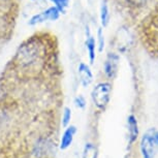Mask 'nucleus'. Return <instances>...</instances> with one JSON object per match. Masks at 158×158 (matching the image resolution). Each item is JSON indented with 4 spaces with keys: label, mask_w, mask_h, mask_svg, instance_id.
<instances>
[{
    "label": "nucleus",
    "mask_w": 158,
    "mask_h": 158,
    "mask_svg": "<svg viewBox=\"0 0 158 158\" xmlns=\"http://www.w3.org/2000/svg\"><path fill=\"white\" fill-rule=\"evenodd\" d=\"M74 102H76V106L77 108L80 109H84L85 106H86V101H85V98L82 96V95H79L77 97H76L74 99Z\"/></svg>",
    "instance_id": "obj_15"
},
{
    "label": "nucleus",
    "mask_w": 158,
    "mask_h": 158,
    "mask_svg": "<svg viewBox=\"0 0 158 158\" xmlns=\"http://www.w3.org/2000/svg\"><path fill=\"white\" fill-rule=\"evenodd\" d=\"M44 55V43L38 36H32L20 44L15 55L14 62L19 67L27 69L37 65L38 62L43 61Z\"/></svg>",
    "instance_id": "obj_1"
},
{
    "label": "nucleus",
    "mask_w": 158,
    "mask_h": 158,
    "mask_svg": "<svg viewBox=\"0 0 158 158\" xmlns=\"http://www.w3.org/2000/svg\"><path fill=\"white\" fill-rule=\"evenodd\" d=\"M112 93V86L108 82H102L97 84L92 90L91 97L95 106L98 109L104 110L108 106Z\"/></svg>",
    "instance_id": "obj_2"
},
{
    "label": "nucleus",
    "mask_w": 158,
    "mask_h": 158,
    "mask_svg": "<svg viewBox=\"0 0 158 158\" xmlns=\"http://www.w3.org/2000/svg\"><path fill=\"white\" fill-rule=\"evenodd\" d=\"M120 57L116 53H109L103 64V70L109 79H114L118 73Z\"/></svg>",
    "instance_id": "obj_4"
},
{
    "label": "nucleus",
    "mask_w": 158,
    "mask_h": 158,
    "mask_svg": "<svg viewBox=\"0 0 158 158\" xmlns=\"http://www.w3.org/2000/svg\"><path fill=\"white\" fill-rule=\"evenodd\" d=\"M49 1L57 7L61 14H65V11L69 6V0H49Z\"/></svg>",
    "instance_id": "obj_12"
},
{
    "label": "nucleus",
    "mask_w": 158,
    "mask_h": 158,
    "mask_svg": "<svg viewBox=\"0 0 158 158\" xmlns=\"http://www.w3.org/2000/svg\"><path fill=\"white\" fill-rule=\"evenodd\" d=\"M77 132V128L76 126H69L66 128V130L64 131L63 135H62L61 139V144H60V148L62 150H65L70 146V144L73 143V136Z\"/></svg>",
    "instance_id": "obj_8"
},
{
    "label": "nucleus",
    "mask_w": 158,
    "mask_h": 158,
    "mask_svg": "<svg viewBox=\"0 0 158 158\" xmlns=\"http://www.w3.org/2000/svg\"><path fill=\"white\" fill-rule=\"evenodd\" d=\"M156 146L157 145L155 144L153 139V135L147 133V135L143 136L141 142V151L143 154V158H153Z\"/></svg>",
    "instance_id": "obj_5"
},
{
    "label": "nucleus",
    "mask_w": 158,
    "mask_h": 158,
    "mask_svg": "<svg viewBox=\"0 0 158 158\" xmlns=\"http://www.w3.org/2000/svg\"><path fill=\"white\" fill-rule=\"evenodd\" d=\"M61 13L59 11V10L56 6H50L47 10H44L40 13L34 14L30 19L28 21V25L29 26H36L40 24H43L44 22H55V21L59 20L60 18Z\"/></svg>",
    "instance_id": "obj_3"
},
{
    "label": "nucleus",
    "mask_w": 158,
    "mask_h": 158,
    "mask_svg": "<svg viewBox=\"0 0 158 158\" xmlns=\"http://www.w3.org/2000/svg\"><path fill=\"white\" fill-rule=\"evenodd\" d=\"M71 120V111L69 108H65L63 112V116H62V125L66 127Z\"/></svg>",
    "instance_id": "obj_14"
},
{
    "label": "nucleus",
    "mask_w": 158,
    "mask_h": 158,
    "mask_svg": "<svg viewBox=\"0 0 158 158\" xmlns=\"http://www.w3.org/2000/svg\"><path fill=\"white\" fill-rule=\"evenodd\" d=\"M110 22V10L106 2H102L100 6V23L103 27H106Z\"/></svg>",
    "instance_id": "obj_10"
},
{
    "label": "nucleus",
    "mask_w": 158,
    "mask_h": 158,
    "mask_svg": "<svg viewBox=\"0 0 158 158\" xmlns=\"http://www.w3.org/2000/svg\"><path fill=\"white\" fill-rule=\"evenodd\" d=\"M153 139H154L155 144H156V145L158 146V132L154 133V135H153Z\"/></svg>",
    "instance_id": "obj_17"
},
{
    "label": "nucleus",
    "mask_w": 158,
    "mask_h": 158,
    "mask_svg": "<svg viewBox=\"0 0 158 158\" xmlns=\"http://www.w3.org/2000/svg\"><path fill=\"white\" fill-rule=\"evenodd\" d=\"M128 122V127H129V141L130 144H132L133 142L136 141L139 136V125L136 118L133 115H130L127 119Z\"/></svg>",
    "instance_id": "obj_9"
},
{
    "label": "nucleus",
    "mask_w": 158,
    "mask_h": 158,
    "mask_svg": "<svg viewBox=\"0 0 158 158\" xmlns=\"http://www.w3.org/2000/svg\"><path fill=\"white\" fill-rule=\"evenodd\" d=\"M97 148L92 144H87L85 146L83 158H97Z\"/></svg>",
    "instance_id": "obj_11"
},
{
    "label": "nucleus",
    "mask_w": 158,
    "mask_h": 158,
    "mask_svg": "<svg viewBox=\"0 0 158 158\" xmlns=\"http://www.w3.org/2000/svg\"><path fill=\"white\" fill-rule=\"evenodd\" d=\"M31 1H35V0H31Z\"/></svg>",
    "instance_id": "obj_19"
},
{
    "label": "nucleus",
    "mask_w": 158,
    "mask_h": 158,
    "mask_svg": "<svg viewBox=\"0 0 158 158\" xmlns=\"http://www.w3.org/2000/svg\"><path fill=\"white\" fill-rule=\"evenodd\" d=\"M77 74H79L81 84L83 85V87H85V88L88 87L92 83V81H93V73H92V71H91V68L88 64L84 63V62H81V63L79 64V67H77Z\"/></svg>",
    "instance_id": "obj_6"
},
{
    "label": "nucleus",
    "mask_w": 158,
    "mask_h": 158,
    "mask_svg": "<svg viewBox=\"0 0 158 158\" xmlns=\"http://www.w3.org/2000/svg\"><path fill=\"white\" fill-rule=\"evenodd\" d=\"M0 1H4L5 2V1H10V0H0Z\"/></svg>",
    "instance_id": "obj_18"
},
{
    "label": "nucleus",
    "mask_w": 158,
    "mask_h": 158,
    "mask_svg": "<svg viewBox=\"0 0 158 158\" xmlns=\"http://www.w3.org/2000/svg\"><path fill=\"white\" fill-rule=\"evenodd\" d=\"M86 49H87L88 52V57H89V61H90L91 64L94 63L95 58H96V41H95V38L90 34V29L89 27L86 28Z\"/></svg>",
    "instance_id": "obj_7"
},
{
    "label": "nucleus",
    "mask_w": 158,
    "mask_h": 158,
    "mask_svg": "<svg viewBox=\"0 0 158 158\" xmlns=\"http://www.w3.org/2000/svg\"><path fill=\"white\" fill-rule=\"evenodd\" d=\"M97 40H98V52L101 53L104 49V44H106L102 28H98L97 30Z\"/></svg>",
    "instance_id": "obj_13"
},
{
    "label": "nucleus",
    "mask_w": 158,
    "mask_h": 158,
    "mask_svg": "<svg viewBox=\"0 0 158 158\" xmlns=\"http://www.w3.org/2000/svg\"><path fill=\"white\" fill-rule=\"evenodd\" d=\"M126 1L133 6H143L147 3L148 0H126Z\"/></svg>",
    "instance_id": "obj_16"
}]
</instances>
